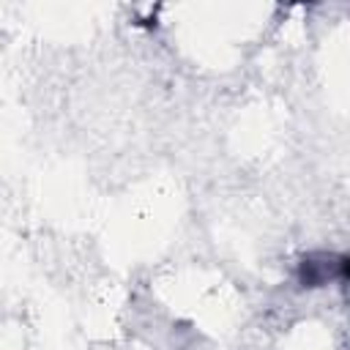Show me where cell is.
<instances>
[{
  "label": "cell",
  "instance_id": "obj_1",
  "mask_svg": "<svg viewBox=\"0 0 350 350\" xmlns=\"http://www.w3.org/2000/svg\"><path fill=\"white\" fill-rule=\"evenodd\" d=\"M334 279H339V282L347 279V257L345 254L312 252L295 268V282L301 287H323Z\"/></svg>",
  "mask_w": 350,
  "mask_h": 350
}]
</instances>
